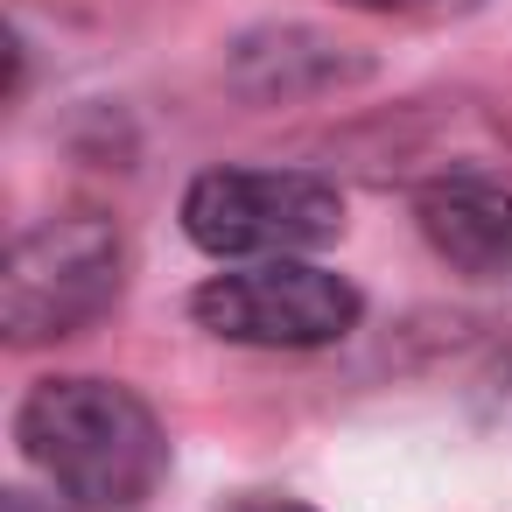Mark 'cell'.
<instances>
[{
	"mask_svg": "<svg viewBox=\"0 0 512 512\" xmlns=\"http://www.w3.org/2000/svg\"><path fill=\"white\" fill-rule=\"evenodd\" d=\"M421 239L470 281H512V190L491 176L421 190Z\"/></svg>",
	"mask_w": 512,
	"mask_h": 512,
	"instance_id": "cell-6",
	"label": "cell"
},
{
	"mask_svg": "<svg viewBox=\"0 0 512 512\" xmlns=\"http://www.w3.org/2000/svg\"><path fill=\"white\" fill-rule=\"evenodd\" d=\"M337 8L393 15V22H456V15H470V8H477V0H337Z\"/></svg>",
	"mask_w": 512,
	"mask_h": 512,
	"instance_id": "cell-8",
	"label": "cell"
},
{
	"mask_svg": "<svg viewBox=\"0 0 512 512\" xmlns=\"http://www.w3.org/2000/svg\"><path fill=\"white\" fill-rule=\"evenodd\" d=\"M15 442L64 491V505L85 512H141L169 470V435L155 407L134 386L92 372L36 379L15 407Z\"/></svg>",
	"mask_w": 512,
	"mask_h": 512,
	"instance_id": "cell-1",
	"label": "cell"
},
{
	"mask_svg": "<svg viewBox=\"0 0 512 512\" xmlns=\"http://www.w3.org/2000/svg\"><path fill=\"white\" fill-rule=\"evenodd\" d=\"M344 155L365 183L442 190V183L491 176L505 162V134L470 99H414V106H393V113L365 120L358 134H344Z\"/></svg>",
	"mask_w": 512,
	"mask_h": 512,
	"instance_id": "cell-5",
	"label": "cell"
},
{
	"mask_svg": "<svg viewBox=\"0 0 512 512\" xmlns=\"http://www.w3.org/2000/svg\"><path fill=\"white\" fill-rule=\"evenodd\" d=\"M183 232L232 267L302 260L344 232V197L309 169H204L183 190Z\"/></svg>",
	"mask_w": 512,
	"mask_h": 512,
	"instance_id": "cell-3",
	"label": "cell"
},
{
	"mask_svg": "<svg viewBox=\"0 0 512 512\" xmlns=\"http://www.w3.org/2000/svg\"><path fill=\"white\" fill-rule=\"evenodd\" d=\"M239 512H316V505H295V498H246Z\"/></svg>",
	"mask_w": 512,
	"mask_h": 512,
	"instance_id": "cell-10",
	"label": "cell"
},
{
	"mask_svg": "<svg viewBox=\"0 0 512 512\" xmlns=\"http://www.w3.org/2000/svg\"><path fill=\"white\" fill-rule=\"evenodd\" d=\"M0 512H64V505H43L36 491H8V498H0Z\"/></svg>",
	"mask_w": 512,
	"mask_h": 512,
	"instance_id": "cell-9",
	"label": "cell"
},
{
	"mask_svg": "<svg viewBox=\"0 0 512 512\" xmlns=\"http://www.w3.org/2000/svg\"><path fill=\"white\" fill-rule=\"evenodd\" d=\"M127 288V239L106 211H57L8 246L0 274V330L15 351L64 344L92 330Z\"/></svg>",
	"mask_w": 512,
	"mask_h": 512,
	"instance_id": "cell-2",
	"label": "cell"
},
{
	"mask_svg": "<svg viewBox=\"0 0 512 512\" xmlns=\"http://www.w3.org/2000/svg\"><path fill=\"white\" fill-rule=\"evenodd\" d=\"M372 64L351 50V43H330L316 29H253L239 36L232 50V85L246 99H309V92H337V85H358Z\"/></svg>",
	"mask_w": 512,
	"mask_h": 512,
	"instance_id": "cell-7",
	"label": "cell"
},
{
	"mask_svg": "<svg viewBox=\"0 0 512 512\" xmlns=\"http://www.w3.org/2000/svg\"><path fill=\"white\" fill-rule=\"evenodd\" d=\"M190 316L253 351H323L358 330L365 302L344 274H323L309 260H260V267H225L190 295Z\"/></svg>",
	"mask_w": 512,
	"mask_h": 512,
	"instance_id": "cell-4",
	"label": "cell"
}]
</instances>
